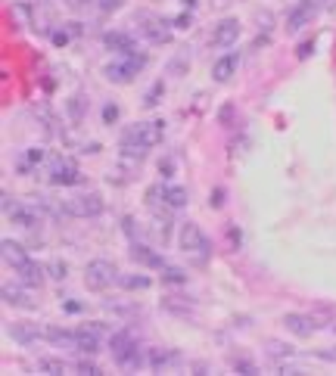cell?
Wrapping results in <instances>:
<instances>
[{
	"instance_id": "6da1fadb",
	"label": "cell",
	"mask_w": 336,
	"mask_h": 376,
	"mask_svg": "<svg viewBox=\"0 0 336 376\" xmlns=\"http://www.w3.org/2000/svg\"><path fill=\"white\" fill-rule=\"evenodd\" d=\"M162 131H166L162 121H137V125H131L125 134H121V159H134V162H140V159L162 140Z\"/></svg>"
},
{
	"instance_id": "7a4b0ae2",
	"label": "cell",
	"mask_w": 336,
	"mask_h": 376,
	"mask_svg": "<svg viewBox=\"0 0 336 376\" xmlns=\"http://www.w3.org/2000/svg\"><path fill=\"white\" fill-rule=\"evenodd\" d=\"M147 66V60L140 53H125V56H119V60H112V62H106V78H109L112 84H128V81H134V78L144 72Z\"/></svg>"
},
{
	"instance_id": "3957f363",
	"label": "cell",
	"mask_w": 336,
	"mask_h": 376,
	"mask_svg": "<svg viewBox=\"0 0 336 376\" xmlns=\"http://www.w3.org/2000/svg\"><path fill=\"white\" fill-rule=\"evenodd\" d=\"M177 246H181V252L190 255L193 262H206V258H209V240H206V234L193 221L181 224V230H177Z\"/></svg>"
},
{
	"instance_id": "277c9868",
	"label": "cell",
	"mask_w": 336,
	"mask_h": 376,
	"mask_svg": "<svg viewBox=\"0 0 336 376\" xmlns=\"http://www.w3.org/2000/svg\"><path fill=\"white\" fill-rule=\"evenodd\" d=\"M84 283L90 289H97V293H103L106 286L119 283V271L112 262H106V258H94V262H88L84 267Z\"/></svg>"
},
{
	"instance_id": "5b68a950",
	"label": "cell",
	"mask_w": 336,
	"mask_h": 376,
	"mask_svg": "<svg viewBox=\"0 0 336 376\" xmlns=\"http://www.w3.org/2000/svg\"><path fill=\"white\" fill-rule=\"evenodd\" d=\"M62 206H66V215H72V218H97L103 212V199L97 193H81V196L62 202Z\"/></svg>"
},
{
	"instance_id": "8992f818",
	"label": "cell",
	"mask_w": 336,
	"mask_h": 376,
	"mask_svg": "<svg viewBox=\"0 0 336 376\" xmlns=\"http://www.w3.org/2000/svg\"><path fill=\"white\" fill-rule=\"evenodd\" d=\"M78 180H81V171H78L75 162H69V159H56V162L50 165V184H56V187H75Z\"/></svg>"
},
{
	"instance_id": "52a82bcc",
	"label": "cell",
	"mask_w": 336,
	"mask_h": 376,
	"mask_svg": "<svg viewBox=\"0 0 336 376\" xmlns=\"http://www.w3.org/2000/svg\"><path fill=\"white\" fill-rule=\"evenodd\" d=\"M237 38H240V19H221V22L215 25V32H212V47H231V44H237Z\"/></svg>"
},
{
	"instance_id": "ba28073f",
	"label": "cell",
	"mask_w": 336,
	"mask_h": 376,
	"mask_svg": "<svg viewBox=\"0 0 336 376\" xmlns=\"http://www.w3.org/2000/svg\"><path fill=\"white\" fill-rule=\"evenodd\" d=\"M103 47L112 50V53H119V56L137 53V44H134V38H131V34H125V32H106L103 34Z\"/></svg>"
},
{
	"instance_id": "9c48e42d",
	"label": "cell",
	"mask_w": 336,
	"mask_h": 376,
	"mask_svg": "<svg viewBox=\"0 0 336 376\" xmlns=\"http://www.w3.org/2000/svg\"><path fill=\"white\" fill-rule=\"evenodd\" d=\"M283 327H287L293 336H311L314 330H318V321L309 314H283Z\"/></svg>"
},
{
	"instance_id": "30bf717a",
	"label": "cell",
	"mask_w": 336,
	"mask_h": 376,
	"mask_svg": "<svg viewBox=\"0 0 336 376\" xmlns=\"http://www.w3.org/2000/svg\"><path fill=\"white\" fill-rule=\"evenodd\" d=\"M44 339L60 349H75L78 345V330H62V327H44Z\"/></svg>"
},
{
	"instance_id": "8fae6325",
	"label": "cell",
	"mask_w": 336,
	"mask_h": 376,
	"mask_svg": "<svg viewBox=\"0 0 336 376\" xmlns=\"http://www.w3.org/2000/svg\"><path fill=\"white\" fill-rule=\"evenodd\" d=\"M0 252H4V262L10 264V267H16V271H19L22 264L32 262V258H28V252H25L16 240H4V243H0Z\"/></svg>"
},
{
	"instance_id": "7c38bea8",
	"label": "cell",
	"mask_w": 336,
	"mask_h": 376,
	"mask_svg": "<svg viewBox=\"0 0 336 376\" xmlns=\"http://www.w3.org/2000/svg\"><path fill=\"white\" fill-rule=\"evenodd\" d=\"M10 336L22 345H34L44 339V327H32V323H13L10 327Z\"/></svg>"
},
{
	"instance_id": "4fadbf2b",
	"label": "cell",
	"mask_w": 336,
	"mask_h": 376,
	"mask_svg": "<svg viewBox=\"0 0 336 376\" xmlns=\"http://www.w3.org/2000/svg\"><path fill=\"white\" fill-rule=\"evenodd\" d=\"M131 258H134V262H140V264L159 267V271H162V267H166V258H162V255H156V252L149 249V246H144L140 240H134V243H131Z\"/></svg>"
},
{
	"instance_id": "5bb4252c",
	"label": "cell",
	"mask_w": 336,
	"mask_h": 376,
	"mask_svg": "<svg viewBox=\"0 0 336 376\" xmlns=\"http://www.w3.org/2000/svg\"><path fill=\"white\" fill-rule=\"evenodd\" d=\"M131 349H137V339H134L128 330H119V333H112V336H109V351H112V358H121V354H128Z\"/></svg>"
},
{
	"instance_id": "9a60e30c",
	"label": "cell",
	"mask_w": 336,
	"mask_h": 376,
	"mask_svg": "<svg viewBox=\"0 0 336 376\" xmlns=\"http://www.w3.org/2000/svg\"><path fill=\"white\" fill-rule=\"evenodd\" d=\"M237 62H240V56H237V53H227V56H221V60L215 62V69H212V78H215L218 84L231 81V78H234V72H237Z\"/></svg>"
},
{
	"instance_id": "2e32d148",
	"label": "cell",
	"mask_w": 336,
	"mask_h": 376,
	"mask_svg": "<svg viewBox=\"0 0 336 376\" xmlns=\"http://www.w3.org/2000/svg\"><path fill=\"white\" fill-rule=\"evenodd\" d=\"M147 364L153 367V370H168V367L177 364V351L171 349H153L147 354Z\"/></svg>"
},
{
	"instance_id": "e0dca14e",
	"label": "cell",
	"mask_w": 336,
	"mask_h": 376,
	"mask_svg": "<svg viewBox=\"0 0 336 376\" xmlns=\"http://www.w3.org/2000/svg\"><path fill=\"white\" fill-rule=\"evenodd\" d=\"M100 342H103V336H100L97 330L81 327V330H78V345H75V349L84 351V354H97L100 351Z\"/></svg>"
},
{
	"instance_id": "ac0fdd59",
	"label": "cell",
	"mask_w": 336,
	"mask_h": 376,
	"mask_svg": "<svg viewBox=\"0 0 336 376\" xmlns=\"http://www.w3.org/2000/svg\"><path fill=\"white\" fill-rule=\"evenodd\" d=\"M0 295H4V302L6 305H13V308H34L32 295H28L25 289H19V286H4L0 289Z\"/></svg>"
},
{
	"instance_id": "d6986e66",
	"label": "cell",
	"mask_w": 336,
	"mask_h": 376,
	"mask_svg": "<svg viewBox=\"0 0 336 376\" xmlns=\"http://www.w3.org/2000/svg\"><path fill=\"white\" fill-rule=\"evenodd\" d=\"M162 202H166L171 212H177V208L187 206V190H184V187H177V184L162 187Z\"/></svg>"
},
{
	"instance_id": "ffe728a7",
	"label": "cell",
	"mask_w": 336,
	"mask_h": 376,
	"mask_svg": "<svg viewBox=\"0 0 336 376\" xmlns=\"http://www.w3.org/2000/svg\"><path fill=\"white\" fill-rule=\"evenodd\" d=\"M144 34H147L149 41H156V44H168V38H171L168 25L162 22V19H156V22H149V19H144Z\"/></svg>"
},
{
	"instance_id": "44dd1931",
	"label": "cell",
	"mask_w": 336,
	"mask_h": 376,
	"mask_svg": "<svg viewBox=\"0 0 336 376\" xmlns=\"http://www.w3.org/2000/svg\"><path fill=\"white\" fill-rule=\"evenodd\" d=\"M16 274H19V277H22V283H25V286H41V283H44V267H41V264H34V262L22 264Z\"/></svg>"
},
{
	"instance_id": "7402d4cb",
	"label": "cell",
	"mask_w": 336,
	"mask_h": 376,
	"mask_svg": "<svg viewBox=\"0 0 336 376\" xmlns=\"http://www.w3.org/2000/svg\"><path fill=\"white\" fill-rule=\"evenodd\" d=\"M149 283H153V280L144 277V274H125V277H119V286L128 289V293H131V289H149Z\"/></svg>"
},
{
	"instance_id": "603a6c76",
	"label": "cell",
	"mask_w": 336,
	"mask_h": 376,
	"mask_svg": "<svg viewBox=\"0 0 336 376\" xmlns=\"http://www.w3.org/2000/svg\"><path fill=\"white\" fill-rule=\"evenodd\" d=\"M116 364L121 367V370H137V367L144 364V358H140V349H131L128 354H121V358H116Z\"/></svg>"
},
{
	"instance_id": "cb8c5ba5",
	"label": "cell",
	"mask_w": 336,
	"mask_h": 376,
	"mask_svg": "<svg viewBox=\"0 0 336 376\" xmlns=\"http://www.w3.org/2000/svg\"><path fill=\"white\" fill-rule=\"evenodd\" d=\"M44 162V149H25V156H22V162H19V171H28V165H41Z\"/></svg>"
},
{
	"instance_id": "d4e9b609",
	"label": "cell",
	"mask_w": 336,
	"mask_h": 376,
	"mask_svg": "<svg viewBox=\"0 0 336 376\" xmlns=\"http://www.w3.org/2000/svg\"><path fill=\"white\" fill-rule=\"evenodd\" d=\"M162 280H166V283H171V286H181L187 277H184V271H177V267L166 264V267H162Z\"/></svg>"
},
{
	"instance_id": "484cf974",
	"label": "cell",
	"mask_w": 336,
	"mask_h": 376,
	"mask_svg": "<svg viewBox=\"0 0 336 376\" xmlns=\"http://www.w3.org/2000/svg\"><path fill=\"white\" fill-rule=\"evenodd\" d=\"M38 367H41V373H50V376L66 373V364H62V361H53V358H44Z\"/></svg>"
},
{
	"instance_id": "4316f807",
	"label": "cell",
	"mask_w": 336,
	"mask_h": 376,
	"mask_svg": "<svg viewBox=\"0 0 336 376\" xmlns=\"http://www.w3.org/2000/svg\"><path fill=\"white\" fill-rule=\"evenodd\" d=\"M94 6L100 13H116V10L125 6V0H94Z\"/></svg>"
},
{
	"instance_id": "83f0119b",
	"label": "cell",
	"mask_w": 336,
	"mask_h": 376,
	"mask_svg": "<svg viewBox=\"0 0 336 376\" xmlns=\"http://www.w3.org/2000/svg\"><path fill=\"white\" fill-rule=\"evenodd\" d=\"M47 274H50V277H53V280H66V262H50L47 264Z\"/></svg>"
},
{
	"instance_id": "f1b7e54d",
	"label": "cell",
	"mask_w": 336,
	"mask_h": 376,
	"mask_svg": "<svg viewBox=\"0 0 336 376\" xmlns=\"http://www.w3.org/2000/svg\"><path fill=\"white\" fill-rule=\"evenodd\" d=\"M103 121H106V125H116V121H119V106H103Z\"/></svg>"
},
{
	"instance_id": "f546056e",
	"label": "cell",
	"mask_w": 336,
	"mask_h": 376,
	"mask_svg": "<svg viewBox=\"0 0 336 376\" xmlns=\"http://www.w3.org/2000/svg\"><path fill=\"white\" fill-rule=\"evenodd\" d=\"M75 370H78V373H90V376H97V373H100V367H97V364H90V361H78Z\"/></svg>"
},
{
	"instance_id": "4dcf8cb0",
	"label": "cell",
	"mask_w": 336,
	"mask_h": 376,
	"mask_svg": "<svg viewBox=\"0 0 336 376\" xmlns=\"http://www.w3.org/2000/svg\"><path fill=\"white\" fill-rule=\"evenodd\" d=\"M234 370L237 373H255V364H249V361H234Z\"/></svg>"
},
{
	"instance_id": "1f68e13d",
	"label": "cell",
	"mask_w": 336,
	"mask_h": 376,
	"mask_svg": "<svg viewBox=\"0 0 336 376\" xmlns=\"http://www.w3.org/2000/svg\"><path fill=\"white\" fill-rule=\"evenodd\" d=\"M62 308H66L69 314H81V311H84V305H81V302H75V299H69V302H66V305H62Z\"/></svg>"
},
{
	"instance_id": "d6a6232c",
	"label": "cell",
	"mask_w": 336,
	"mask_h": 376,
	"mask_svg": "<svg viewBox=\"0 0 336 376\" xmlns=\"http://www.w3.org/2000/svg\"><path fill=\"white\" fill-rule=\"evenodd\" d=\"M159 93H162V84H153L147 93V106H153V100H159Z\"/></svg>"
},
{
	"instance_id": "836d02e7",
	"label": "cell",
	"mask_w": 336,
	"mask_h": 376,
	"mask_svg": "<svg viewBox=\"0 0 336 376\" xmlns=\"http://www.w3.org/2000/svg\"><path fill=\"white\" fill-rule=\"evenodd\" d=\"M305 6H309V10H314V13H321V6L324 4H330V0H302Z\"/></svg>"
},
{
	"instance_id": "e575fe53",
	"label": "cell",
	"mask_w": 336,
	"mask_h": 376,
	"mask_svg": "<svg viewBox=\"0 0 336 376\" xmlns=\"http://www.w3.org/2000/svg\"><path fill=\"white\" fill-rule=\"evenodd\" d=\"M268 349H271V354H293V349H287V345H274V342H271Z\"/></svg>"
},
{
	"instance_id": "d590c367",
	"label": "cell",
	"mask_w": 336,
	"mask_h": 376,
	"mask_svg": "<svg viewBox=\"0 0 336 376\" xmlns=\"http://www.w3.org/2000/svg\"><path fill=\"white\" fill-rule=\"evenodd\" d=\"M309 53H311V44H302V47H299V60H305Z\"/></svg>"
}]
</instances>
